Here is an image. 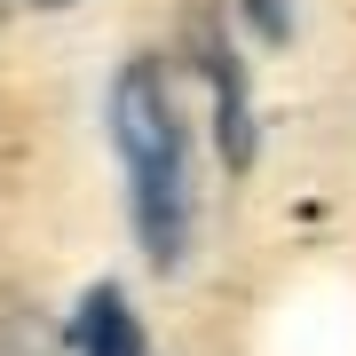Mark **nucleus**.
Returning <instances> with one entry per match:
<instances>
[{
  "label": "nucleus",
  "instance_id": "nucleus-1",
  "mask_svg": "<svg viewBox=\"0 0 356 356\" xmlns=\"http://www.w3.org/2000/svg\"><path fill=\"white\" fill-rule=\"evenodd\" d=\"M111 143L127 166V214L151 269H182L198 238V166H191V127L159 64H127L111 88Z\"/></svg>",
  "mask_w": 356,
  "mask_h": 356
},
{
  "label": "nucleus",
  "instance_id": "nucleus-2",
  "mask_svg": "<svg viewBox=\"0 0 356 356\" xmlns=\"http://www.w3.org/2000/svg\"><path fill=\"white\" fill-rule=\"evenodd\" d=\"M72 356H151V332H143L135 301L119 285L79 293V309H72Z\"/></svg>",
  "mask_w": 356,
  "mask_h": 356
},
{
  "label": "nucleus",
  "instance_id": "nucleus-3",
  "mask_svg": "<svg viewBox=\"0 0 356 356\" xmlns=\"http://www.w3.org/2000/svg\"><path fill=\"white\" fill-rule=\"evenodd\" d=\"M206 79H214L222 151H229V166H245V159H254V111H245V72H238V56H229L222 32H206Z\"/></svg>",
  "mask_w": 356,
  "mask_h": 356
},
{
  "label": "nucleus",
  "instance_id": "nucleus-4",
  "mask_svg": "<svg viewBox=\"0 0 356 356\" xmlns=\"http://www.w3.org/2000/svg\"><path fill=\"white\" fill-rule=\"evenodd\" d=\"M32 8H72V0H32Z\"/></svg>",
  "mask_w": 356,
  "mask_h": 356
}]
</instances>
